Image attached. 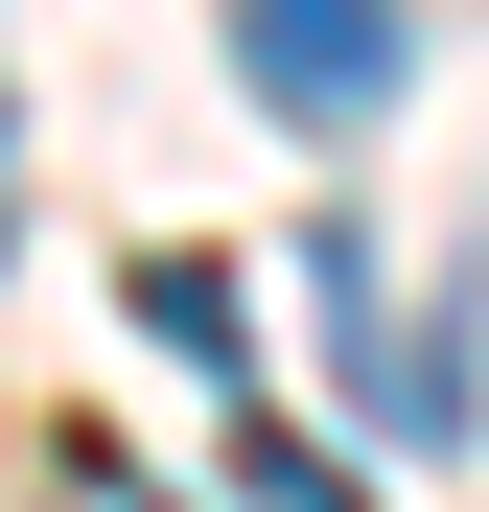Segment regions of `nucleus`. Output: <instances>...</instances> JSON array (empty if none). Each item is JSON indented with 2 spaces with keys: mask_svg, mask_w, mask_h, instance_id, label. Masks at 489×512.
<instances>
[{
  "mask_svg": "<svg viewBox=\"0 0 489 512\" xmlns=\"http://www.w3.org/2000/svg\"><path fill=\"white\" fill-rule=\"evenodd\" d=\"M233 70H257L280 140H350V117H396L420 24H396V0H233Z\"/></svg>",
  "mask_w": 489,
  "mask_h": 512,
  "instance_id": "obj_1",
  "label": "nucleus"
},
{
  "mask_svg": "<svg viewBox=\"0 0 489 512\" xmlns=\"http://www.w3.org/2000/svg\"><path fill=\"white\" fill-rule=\"evenodd\" d=\"M140 326H163L187 373H233V280H210V256H140Z\"/></svg>",
  "mask_w": 489,
  "mask_h": 512,
  "instance_id": "obj_2",
  "label": "nucleus"
},
{
  "mask_svg": "<svg viewBox=\"0 0 489 512\" xmlns=\"http://www.w3.org/2000/svg\"><path fill=\"white\" fill-rule=\"evenodd\" d=\"M257 489H280V512H373V489L326 466V443H280V419H257Z\"/></svg>",
  "mask_w": 489,
  "mask_h": 512,
  "instance_id": "obj_3",
  "label": "nucleus"
},
{
  "mask_svg": "<svg viewBox=\"0 0 489 512\" xmlns=\"http://www.w3.org/2000/svg\"><path fill=\"white\" fill-rule=\"evenodd\" d=\"M0 210H24V187H0Z\"/></svg>",
  "mask_w": 489,
  "mask_h": 512,
  "instance_id": "obj_4",
  "label": "nucleus"
}]
</instances>
